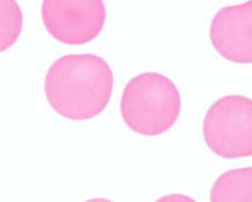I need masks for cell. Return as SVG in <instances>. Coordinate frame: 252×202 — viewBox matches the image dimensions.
Listing matches in <instances>:
<instances>
[{
  "instance_id": "cell-6",
  "label": "cell",
  "mask_w": 252,
  "mask_h": 202,
  "mask_svg": "<svg viewBox=\"0 0 252 202\" xmlns=\"http://www.w3.org/2000/svg\"><path fill=\"white\" fill-rule=\"evenodd\" d=\"M211 202H252V168L227 170L213 183Z\"/></svg>"
},
{
  "instance_id": "cell-2",
  "label": "cell",
  "mask_w": 252,
  "mask_h": 202,
  "mask_svg": "<svg viewBox=\"0 0 252 202\" xmlns=\"http://www.w3.org/2000/svg\"><path fill=\"white\" fill-rule=\"evenodd\" d=\"M182 98L177 85L159 72H144L129 80L123 91L120 113L135 133L157 136L172 129L179 119Z\"/></svg>"
},
{
  "instance_id": "cell-9",
  "label": "cell",
  "mask_w": 252,
  "mask_h": 202,
  "mask_svg": "<svg viewBox=\"0 0 252 202\" xmlns=\"http://www.w3.org/2000/svg\"><path fill=\"white\" fill-rule=\"evenodd\" d=\"M85 202H114L109 199H100V197H96V199H90Z\"/></svg>"
},
{
  "instance_id": "cell-1",
  "label": "cell",
  "mask_w": 252,
  "mask_h": 202,
  "mask_svg": "<svg viewBox=\"0 0 252 202\" xmlns=\"http://www.w3.org/2000/svg\"><path fill=\"white\" fill-rule=\"evenodd\" d=\"M114 72L97 55H66L56 60L44 77V94L52 110L68 120H90L109 105Z\"/></svg>"
},
{
  "instance_id": "cell-7",
  "label": "cell",
  "mask_w": 252,
  "mask_h": 202,
  "mask_svg": "<svg viewBox=\"0 0 252 202\" xmlns=\"http://www.w3.org/2000/svg\"><path fill=\"white\" fill-rule=\"evenodd\" d=\"M23 23V12L17 0H0V53L17 43Z\"/></svg>"
},
{
  "instance_id": "cell-4",
  "label": "cell",
  "mask_w": 252,
  "mask_h": 202,
  "mask_svg": "<svg viewBox=\"0 0 252 202\" xmlns=\"http://www.w3.org/2000/svg\"><path fill=\"white\" fill-rule=\"evenodd\" d=\"M40 14L52 38L80 46L101 34L107 13L103 0H43Z\"/></svg>"
},
{
  "instance_id": "cell-8",
  "label": "cell",
  "mask_w": 252,
  "mask_h": 202,
  "mask_svg": "<svg viewBox=\"0 0 252 202\" xmlns=\"http://www.w3.org/2000/svg\"><path fill=\"white\" fill-rule=\"evenodd\" d=\"M155 202H197L192 197L182 194H170L158 199Z\"/></svg>"
},
{
  "instance_id": "cell-3",
  "label": "cell",
  "mask_w": 252,
  "mask_h": 202,
  "mask_svg": "<svg viewBox=\"0 0 252 202\" xmlns=\"http://www.w3.org/2000/svg\"><path fill=\"white\" fill-rule=\"evenodd\" d=\"M203 138L216 156L224 159L252 154V101L247 96L227 95L207 110Z\"/></svg>"
},
{
  "instance_id": "cell-5",
  "label": "cell",
  "mask_w": 252,
  "mask_h": 202,
  "mask_svg": "<svg viewBox=\"0 0 252 202\" xmlns=\"http://www.w3.org/2000/svg\"><path fill=\"white\" fill-rule=\"evenodd\" d=\"M209 39L216 52L229 62H252V1L220 9L209 27Z\"/></svg>"
}]
</instances>
